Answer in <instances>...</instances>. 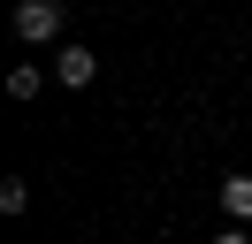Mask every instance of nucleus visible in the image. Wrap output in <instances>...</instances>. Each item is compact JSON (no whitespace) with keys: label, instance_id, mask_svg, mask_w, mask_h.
<instances>
[{"label":"nucleus","instance_id":"7ed1b4c3","mask_svg":"<svg viewBox=\"0 0 252 244\" xmlns=\"http://www.w3.org/2000/svg\"><path fill=\"white\" fill-rule=\"evenodd\" d=\"M221 214H229L237 229L252 221V176H221Z\"/></svg>","mask_w":252,"mask_h":244},{"label":"nucleus","instance_id":"423d86ee","mask_svg":"<svg viewBox=\"0 0 252 244\" xmlns=\"http://www.w3.org/2000/svg\"><path fill=\"white\" fill-rule=\"evenodd\" d=\"M214 244H252V229H237V221H229V229H221Z\"/></svg>","mask_w":252,"mask_h":244},{"label":"nucleus","instance_id":"f257e3e1","mask_svg":"<svg viewBox=\"0 0 252 244\" xmlns=\"http://www.w3.org/2000/svg\"><path fill=\"white\" fill-rule=\"evenodd\" d=\"M16 38L23 46H54L62 38V0H23L16 8Z\"/></svg>","mask_w":252,"mask_h":244},{"label":"nucleus","instance_id":"f03ea898","mask_svg":"<svg viewBox=\"0 0 252 244\" xmlns=\"http://www.w3.org/2000/svg\"><path fill=\"white\" fill-rule=\"evenodd\" d=\"M54 76H62V84H77V92H84V84H92V76H99V54H92V46H77V38H69L62 54H54Z\"/></svg>","mask_w":252,"mask_h":244},{"label":"nucleus","instance_id":"39448f33","mask_svg":"<svg viewBox=\"0 0 252 244\" xmlns=\"http://www.w3.org/2000/svg\"><path fill=\"white\" fill-rule=\"evenodd\" d=\"M23 206H31V183L8 176V183H0V214H23Z\"/></svg>","mask_w":252,"mask_h":244},{"label":"nucleus","instance_id":"20e7f679","mask_svg":"<svg viewBox=\"0 0 252 244\" xmlns=\"http://www.w3.org/2000/svg\"><path fill=\"white\" fill-rule=\"evenodd\" d=\"M38 84H46V76H38L31 61H23V69H8V99H38Z\"/></svg>","mask_w":252,"mask_h":244}]
</instances>
